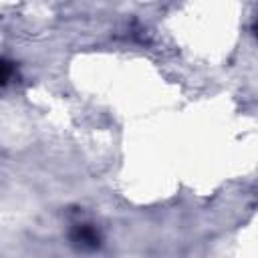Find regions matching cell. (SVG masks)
Returning a JSON list of instances; mask_svg holds the SVG:
<instances>
[{"instance_id": "7a4b0ae2", "label": "cell", "mask_w": 258, "mask_h": 258, "mask_svg": "<svg viewBox=\"0 0 258 258\" xmlns=\"http://www.w3.org/2000/svg\"><path fill=\"white\" fill-rule=\"evenodd\" d=\"M254 30H256V36H258V22H256V26H254Z\"/></svg>"}, {"instance_id": "6da1fadb", "label": "cell", "mask_w": 258, "mask_h": 258, "mask_svg": "<svg viewBox=\"0 0 258 258\" xmlns=\"http://www.w3.org/2000/svg\"><path fill=\"white\" fill-rule=\"evenodd\" d=\"M75 242H79L83 248H97L99 246V236L91 226H79L75 232Z\"/></svg>"}]
</instances>
